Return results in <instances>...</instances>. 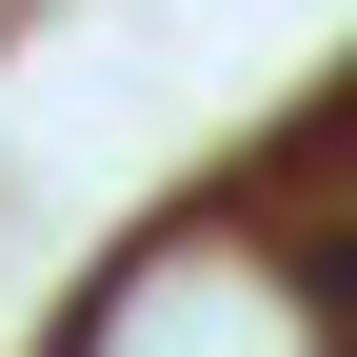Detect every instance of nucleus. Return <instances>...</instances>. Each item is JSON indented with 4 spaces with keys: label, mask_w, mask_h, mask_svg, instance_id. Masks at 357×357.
I'll return each mask as SVG.
<instances>
[{
    "label": "nucleus",
    "mask_w": 357,
    "mask_h": 357,
    "mask_svg": "<svg viewBox=\"0 0 357 357\" xmlns=\"http://www.w3.org/2000/svg\"><path fill=\"white\" fill-rule=\"evenodd\" d=\"M318 298H337V318H357V218H337V258H318Z\"/></svg>",
    "instance_id": "obj_1"
}]
</instances>
